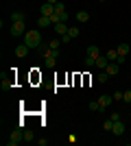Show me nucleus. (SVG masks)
<instances>
[{
    "label": "nucleus",
    "instance_id": "obj_1",
    "mask_svg": "<svg viewBox=\"0 0 131 146\" xmlns=\"http://www.w3.org/2000/svg\"><path fill=\"white\" fill-rule=\"evenodd\" d=\"M24 44L29 46V48H39V44H42V35H39V31H26Z\"/></svg>",
    "mask_w": 131,
    "mask_h": 146
},
{
    "label": "nucleus",
    "instance_id": "obj_2",
    "mask_svg": "<svg viewBox=\"0 0 131 146\" xmlns=\"http://www.w3.org/2000/svg\"><path fill=\"white\" fill-rule=\"evenodd\" d=\"M11 35L13 37H20V35L24 37L26 35V22H24V20H22V22H13V24H11Z\"/></svg>",
    "mask_w": 131,
    "mask_h": 146
},
{
    "label": "nucleus",
    "instance_id": "obj_3",
    "mask_svg": "<svg viewBox=\"0 0 131 146\" xmlns=\"http://www.w3.org/2000/svg\"><path fill=\"white\" fill-rule=\"evenodd\" d=\"M20 142H24V131H13L11 137L7 140V144H9V146H18Z\"/></svg>",
    "mask_w": 131,
    "mask_h": 146
},
{
    "label": "nucleus",
    "instance_id": "obj_4",
    "mask_svg": "<svg viewBox=\"0 0 131 146\" xmlns=\"http://www.w3.org/2000/svg\"><path fill=\"white\" fill-rule=\"evenodd\" d=\"M105 72L109 74V76H116V74L120 72V63H118V61H109L107 68H105Z\"/></svg>",
    "mask_w": 131,
    "mask_h": 146
},
{
    "label": "nucleus",
    "instance_id": "obj_5",
    "mask_svg": "<svg viewBox=\"0 0 131 146\" xmlns=\"http://www.w3.org/2000/svg\"><path fill=\"white\" fill-rule=\"evenodd\" d=\"M55 13V5H50V2H44L39 7V15H53Z\"/></svg>",
    "mask_w": 131,
    "mask_h": 146
},
{
    "label": "nucleus",
    "instance_id": "obj_6",
    "mask_svg": "<svg viewBox=\"0 0 131 146\" xmlns=\"http://www.w3.org/2000/svg\"><path fill=\"white\" fill-rule=\"evenodd\" d=\"M29 46L26 44H20V46H15V57H20V59H24V57H29Z\"/></svg>",
    "mask_w": 131,
    "mask_h": 146
},
{
    "label": "nucleus",
    "instance_id": "obj_7",
    "mask_svg": "<svg viewBox=\"0 0 131 146\" xmlns=\"http://www.w3.org/2000/svg\"><path fill=\"white\" fill-rule=\"evenodd\" d=\"M112 100H114V96H109V94H103V96L98 98V103H100V111H105L109 105H112Z\"/></svg>",
    "mask_w": 131,
    "mask_h": 146
},
{
    "label": "nucleus",
    "instance_id": "obj_8",
    "mask_svg": "<svg viewBox=\"0 0 131 146\" xmlns=\"http://www.w3.org/2000/svg\"><path fill=\"white\" fill-rule=\"evenodd\" d=\"M50 24H53L50 15H39V18H37V26H39V29H48Z\"/></svg>",
    "mask_w": 131,
    "mask_h": 146
},
{
    "label": "nucleus",
    "instance_id": "obj_9",
    "mask_svg": "<svg viewBox=\"0 0 131 146\" xmlns=\"http://www.w3.org/2000/svg\"><path fill=\"white\" fill-rule=\"evenodd\" d=\"M68 29H70V26L66 24V22H59V24H55V35H66Z\"/></svg>",
    "mask_w": 131,
    "mask_h": 146
},
{
    "label": "nucleus",
    "instance_id": "obj_10",
    "mask_svg": "<svg viewBox=\"0 0 131 146\" xmlns=\"http://www.w3.org/2000/svg\"><path fill=\"white\" fill-rule=\"evenodd\" d=\"M112 133L114 135H122V133H125V122H114V129H112Z\"/></svg>",
    "mask_w": 131,
    "mask_h": 146
},
{
    "label": "nucleus",
    "instance_id": "obj_11",
    "mask_svg": "<svg viewBox=\"0 0 131 146\" xmlns=\"http://www.w3.org/2000/svg\"><path fill=\"white\" fill-rule=\"evenodd\" d=\"M87 55H90V57H94V59H98V57H100V48L92 44V46H87Z\"/></svg>",
    "mask_w": 131,
    "mask_h": 146
},
{
    "label": "nucleus",
    "instance_id": "obj_12",
    "mask_svg": "<svg viewBox=\"0 0 131 146\" xmlns=\"http://www.w3.org/2000/svg\"><path fill=\"white\" fill-rule=\"evenodd\" d=\"M107 63H109V59H107V55H100L98 59H96V68H100V70H105Z\"/></svg>",
    "mask_w": 131,
    "mask_h": 146
},
{
    "label": "nucleus",
    "instance_id": "obj_13",
    "mask_svg": "<svg viewBox=\"0 0 131 146\" xmlns=\"http://www.w3.org/2000/svg\"><path fill=\"white\" fill-rule=\"evenodd\" d=\"M44 66L53 70V68L57 66V57H44Z\"/></svg>",
    "mask_w": 131,
    "mask_h": 146
},
{
    "label": "nucleus",
    "instance_id": "obj_14",
    "mask_svg": "<svg viewBox=\"0 0 131 146\" xmlns=\"http://www.w3.org/2000/svg\"><path fill=\"white\" fill-rule=\"evenodd\" d=\"M11 85H13V76H5V72H2V90H9Z\"/></svg>",
    "mask_w": 131,
    "mask_h": 146
},
{
    "label": "nucleus",
    "instance_id": "obj_15",
    "mask_svg": "<svg viewBox=\"0 0 131 146\" xmlns=\"http://www.w3.org/2000/svg\"><path fill=\"white\" fill-rule=\"evenodd\" d=\"M74 18H76V22H81V24H83V22H87V20H90V13H87V11H79Z\"/></svg>",
    "mask_w": 131,
    "mask_h": 146
},
{
    "label": "nucleus",
    "instance_id": "obj_16",
    "mask_svg": "<svg viewBox=\"0 0 131 146\" xmlns=\"http://www.w3.org/2000/svg\"><path fill=\"white\" fill-rule=\"evenodd\" d=\"M116 50H118V55H120V57H127V52H131V48L127 46V44H120Z\"/></svg>",
    "mask_w": 131,
    "mask_h": 146
},
{
    "label": "nucleus",
    "instance_id": "obj_17",
    "mask_svg": "<svg viewBox=\"0 0 131 146\" xmlns=\"http://www.w3.org/2000/svg\"><path fill=\"white\" fill-rule=\"evenodd\" d=\"M22 20H24V13H20V11L11 13V22H22Z\"/></svg>",
    "mask_w": 131,
    "mask_h": 146
},
{
    "label": "nucleus",
    "instance_id": "obj_18",
    "mask_svg": "<svg viewBox=\"0 0 131 146\" xmlns=\"http://www.w3.org/2000/svg\"><path fill=\"white\" fill-rule=\"evenodd\" d=\"M105 55H107V59H109V61H118V50H107Z\"/></svg>",
    "mask_w": 131,
    "mask_h": 146
},
{
    "label": "nucleus",
    "instance_id": "obj_19",
    "mask_svg": "<svg viewBox=\"0 0 131 146\" xmlns=\"http://www.w3.org/2000/svg\"><path fill=\"white\" fill-rule=\"evenodd\" d=\"M68 35H70V37H79V35H81L79 26H70V29H68Z\"/></svg>",
    "mask_w": 131,
    "mask_h": 146
},
{
    "label": "nucleus",
    "instance_id": "obj_20",
    "mask_svg": "<svg viewBox=\"0 0 131 146\" xmlns=\"http://www.w3.org/2000/svg\"><path fill=\"white\" fill-rule=\"evenodd\" d=\"M48 46H50V48H55V50H59V46H61V39H57V37H55V39H50V42H48Z\"/></svg>",
    "mask_w": 131,
    "mask_h": 146
},
{
    "label": "nucleus",
    "instance_id": "obj_21",
    "mask_svg": "<svg viewBox=\"0 0 131 146\" xmlns=\"http://www.w3.org/2000/svg\"><path fill=\"white\" fill-rule=\"evenodd\" d=\"M37 50H39V52H42L44 57H46V52H48V50H50V46H48V44H46V42H42V44H39V48H37Z\"/></svg>",
    "mask_w": 131,
    "mask_h": 146
},
{
    "label": "nucleus",
    "instance_id": "obj_22",
    "mask_svg": "<svg viewBox=\"0 0 131 146\" xmlns=\"http://www.w3.org/2000/svg\"><path fill=\"white\" fill-rule=\"evenodd\" d=\"M94 66H96V59L87 55V57H85V68H94Z\"/></svg>",
    "mask_w": 131,
    "mask_h": 146
},
{
    "label": "nucleus",
    "instance_id": "obj_23",
    "mask_svg": "<svg viewBox=\"0 0 131 146\" xmlns=\"http://www.w3.org/2000/svg\"><path fill=\"white\" fill-rule=\"evenodd\" d=\"M122 103H127V105H131V90H127V92H122Z\"/></svg>",
    "mask_w": 131,
    "mask_h": 146
},
{
    "label": "nucleus",
    "instance_id": "obj_24",
    "mask_svg": "<svg viewBox=\"0 0 131 146\" xmlns=\"http://www.w3.org/2000/svg\"><path fill=\"white\" fill-rule=\"evenodd\" d=\"M90 111H100V103L98 100H92V103H90Z\"/></svg>",
    "mask_w": 131,
    "mask_h": 146
},
{
    "label": "nucleus",
    "instance_id": "obj_25",
    "mask_svg": "<svg viewBox=\"0 0 131 146\" xmlns=\"http://www.w3.org/2000/svg\"><path fill=\"white\" fill-rule=\"evenodd\" d=\"M24 142H35V135H33V131H24Z\"/></svg>",
    "mask_w": 131,
    "mask_h": 146
},
{
    "label": "nucleus",
    "instance_id": "obj_26",
    "mask_svg": "<svg viewBox=\"0 0 131 146\" xmlns=\"http://www.w3.org/2000/svg\"><path fill=\"white\" fill-rule=\"evenodd\" d=\"M66 11V5H63V2H57L55 5V13H63Z\"/></svg>",
    "mask_w": 131,
    "mask_h": 146
},
{
    "label": "nucleus",
    "instance_id": "obj_27",
    "mask_svg": "<svg viewBox=\"0 0 131 146\" xmlns=\"http://www.w3.org/2000/svg\"><path fill=\"white\" fill-rule=\"evenodd\" d=\"M107 76H109V74H107L105 70H103V72H100L98 76H96V79H98V83H105V81H107Z\"/></svg>",
    "mask_w": 131,
    "mask_h": 146
},
{
    "label": "nucleus",
    "instance_id": "obj_28",
    "mask_svg": "<svg viewBox=\"0 0 131 146\" xmlns=\"http://www.w3.org/2000/svg\"><path fill=\"white\" fill-rule=\"evenodd\" d=\"M103 129H105V131H112V129H114V120H105Z\"/></svg>",
    "mask_w": 131,
    "mask_h": 146
},
{
    "label": "nucleus",
    "instance_id": "obj_29",
    "mask_svg": "<svg viewBox=\"0 0 131 146\" xmlns=\"http://www.w3.org/2000/svg\"><path fill=\"white\" fill-rule=\"evenodd\" d=\"M109 120H114V122H118V120H120V113H118V111H114L112 116H109Z\"/></svg>",
    "mask_w": 131,
    "mask_h": 146
},
{
    "label": "nucleus",
    "instance_id": "obj_30",
    "mask_svg": "<svg viewBox=\"0 0 131 146\" xmlns=\"http://www.w3.org/2000/svg\"><path fill=\"white\" fill-rule=\"evenodd\" d=\"M70 39H72V37H70V35H68V33H66V35H61V44H68V42H70Z\"/></svg>",
    "mask_w": 131,
    "mask_h": 146
},
{
    "label": "nucleus",
    "instance_id": "obj_31",
    "mask_svg": "<svg viewBox=\"0 0 131 146\" xmlns=\"http://www.w3.org/2000/svg\"><path fill=\"white\" fill-rule=\"evenodd\" d=\"M35 142H37L39 146H46V144H48V140H46V137H39V140H35Z\"/></svg>",
    "mask_w": 131,
    "mask_h": 146
},
{
    "label": "nucleus",
    "instance_id": "obj_32",
    "mask_svg": "<svg viewBox=\"0 0 131 146\" xmlns=\"http://www.w3.org/2000/svg\"><path fill=\"white\" fill-rule=\"evenodd\" d=\"M114 100H122V92H116V94H114Z\"/></svg>",
    "mask_w": 131,
    "mask_h": 146
},
{
    "label": "nucleus",
    "instance_id": "obj_33",
    "mask_svg": "<svg viewBox=\"0 0 131 146\" xmlns=\"http://www.w3.org/2000/svg\"><path fill=\"white\" fill-rule=\"evenodd\" d=\"M46 2H50V5H57V2H59V0H46Z\"/></svg>",
    "mask_w": 131,
    "mask_h": 146
},
{
    "label": "nucleus",
    "instance_id": "obj_34",
    "mask_svg": "<svg viewBox=\"0 0 131 146\" xmlns=\"http://www.w3.org/2000/svg\"><path fill=\"white\" fill-rule=\"evenodd\" d=\"M98 2H105V0H98Z\"/></svg>",
    "mask_w": 131,
    "mask_h": 146
},
{
    "label": "nucleus",
    "instance_id": "obj_35",
    "mask_svg": "<svg viewBox=\"0 0 131 146\" xmlns=\"http://www.w3.org/2000/svg\"><path fill=\"white\" fill-rule=\"evenodd\" d=\"M129 116H131V111H129Z\"/></svg>",
    "mask_w": 131,
    "mask_h": 146
}]
</instances>
